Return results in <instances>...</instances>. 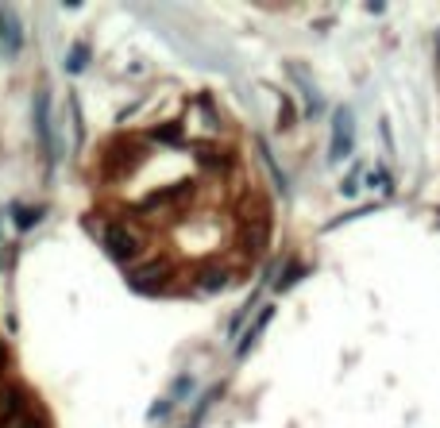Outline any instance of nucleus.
<instances>
[{
	"mask_svg": "<svg viewBox=\"0 0 440 428\" xmlns=\"http://www.w3.org/2000/svg\"><path fill=\"white\" fill-rule=\"evenodd\" d=\"M352 147H355V120H352V112H348V109H340L336 116H332V151H329V159L332 162L348 159Z\"/></svg>",
	"mask_w": 440,
	"mask_h": 428,
	"instance_id": "f257e3e1",
	"label": "nucleus"
},
{
	"mask_svg": "<svg viewBox=\"0 0 440 428\" xmlns=\"http://www.w3.org/2000/svg\"><path fill=\"white\" fill-rule=\"evenodd\" d=\"M31 116H35L39 143L47 147V154H51V159H59V143H54V123H51V93H47V89H39V93H35V109H31Z\"/></svg>",
	"mask_w": 440,
	"mask_h": 428,
	"instance_id": "f03ea898",
	"label": "nucleus"
},
{
	"mask_svg": "<svg viewBox=\"0 0 440 428\" xmlns=\"http://www.w3.org/2000/svg\"><path fill=\"white\" fill-rule=\"evenodd\" d=\"M104 251L112 255L116 262H132L135 255H140V243H135V236L128 232V228H104Z\"/></svg>",
	"mask_w": 440,
	"mask_h": 428,
	"instance_id": "7ed1b4c3",
	"label": "nucleus"
},
{
	"mask_svg": "<svg viewBox=\"0 0 440 428\" xmlns=\"http://www.w3.org/2000/svg\"><path fill=\"white\" fill-rule=\"evenodd\" d=\"M0 47H4L8 59L20 54V47H23V27H20V20H16L12 8H0Z\"/></svg>",
	"mask_w": 440,
	"mask_h": 428,
	"instance_id": "20e7f679",
	"label": "nucleus"
},
{
	"mask_svg": "<svg viewBox=\"0 0 440 428\" xmlns=\"http://www.w3.org/2000/svg\"><path fill=\"white\" fill-rule=\"evenodd\" d=\"M162 282H166V267H159V262H154V267H143V270H132V274H128V286H132V290H140V293L159 290Z\"/></svg>",
	"mask_w": 440,
	"mask_h": 428,
	"instance_id": "39448f33",
	"label": "nucleus"
},
{
	"mask_svg": "<svg viewBox=\"0 0 440 428\" xmlns=\"http://www.w3.org/2000/svg\"><path fill=\"white\" fill-rule=\"evenodd\" d=\"M271 317H274V309H263V312H259V320H255V324H251V328H248V336H243V340H240V355H248V351H251V348H255V340H259V332H263V328H267V324H271Z\"/></svg>",
	"mask_w": 440,
	"mask_h": 428,
	"instance_id": "423d86ee",
	"label": "nucleus"
},
{
	"mask_svg": "<svg viewBox=\"0 0 440 428\" xmlns=\"http://www.w3.org/2000/svg\"><path fill=\"white\" fill-rule=\"evenodd\" d=\"M305 274H309V267H305V262H290V267H286V274H282L279 282H274V290H279V293H286V290H293V286H298Z\"/></svg>",
	"mask_w": 440,
	"mask_h": 428,
	"instance_id": "0eeeda50",
	"label": "nucleus"
},
{
	"mask_svg": "<svg viewBox=\"0 0 440 428\" xmlns=\"http://www.w3.org/2000/svg\"><path fill=\"white\" fill-rule=\"evenodd\" d=\"M12 220H16V228H35L39 220H43V209H23V204H12Z\"/></svg>",
	"mask_w": 440,
	"mask_h": 428,
	"instance_id": "6e6552de",
	"label": "nucleus"
},
{
	"mask_svg": "<svg viewBox=\"0 0 440 428\" xmlns=\"http://www.w3.org/2000/svg\"><path fill=\"white\" fill-rule=\"evenodd\" d=\"M85 62H89V47L85 43H73V51H70V59H66V70H85Z\"/></svg>",
	"mask_w": 440,
	"mask_h": 428,
	"instance_id": "1a4fd4ad",
	"label": "nucleus"
},
{
	"mask_svg": "<svg viewBox=\"0 0 440 428\" xmlns=\"http://www.w3.org/2000/svg\"><path fill=\"white\" fill-rule=\"evenodd\" d=\"M151 139H162V143H178V139H182V128H178V123H170V128L151 131Z\"/></svg>",
	"mask_w": 440,
	"mask_h": 428,
	"instance_id": "9d476101",
	"label": "nucleus"
},
{
	"mask_svg": "<svg viewBox=\"0 0 440 428\" xmlns=\"http://www.w3.org/2000/svg\"><path fill=\"white\" fill-rule=\"evenodd\" d=\"M224 286H228V274H205V290H209V293L224 290Z\"/></svg>",
	"mask_w": 440,
	"mask_h": 428,
	"instance_id": "9b49d317",
	"label": "nucleus"
},
{
	"mask_svg": "<svg viewBox=\"0 0 440 428\" xmlns=\"http://www.w3.org/2000/svg\"><path fill=\"white\" fill-rule=\"evenodd\" d=\"M185 390H193V378H190V374H182V378L174 382V401H182Z\"/></svg>",
	"mask_w": 440,
	"mask_h": 428,
	"instance_id": "f8f14e48",
	"label": "nucleus"
},
{
	"mask_svg": "<svg viewBox=\"0 0 440 428\" xmlns=\"http://www.w3.org/2000/svg\"><path fill=\"white\" fill-rule=\"evenodd\" d=\"M367 185H371V189H374V185L386 189V185H390V182H386V170H374V174H367Z\"/></svg>",
	"mask_w": 440,
	"mask_h": 428,
	"instance_id": "ddd939ff",
	"label": "nucleus"
}]
</instances>
